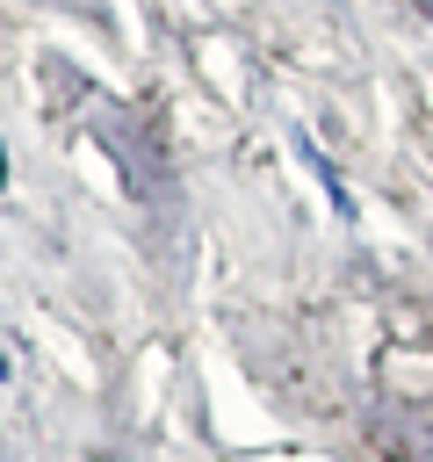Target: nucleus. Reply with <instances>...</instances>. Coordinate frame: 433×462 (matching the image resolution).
Instances as JSON below:
<instances>
[{"label": "nucleus", "mask_w": 433, "mask_h": 462, "mask_svg": "<svg viewBox=\"0 0 433 462\" xmlns=\"http://www.w3.org/2000/svg\"><path fill=\"white\" fill-rule=\"evenodd\" d=\"M0 180H7V152H0Z\"/></svg>", "instance_id": "f257e3e1"}, {"label": "nucleus", "mask_w": 433, "mask_h": 462, "mask_svg": "<svg viewBox=\"0 0 433 462\" xmlns=\"http://www.w3.org/2000/svg\"><path fill=\"white\" fill-rule=\"evenodd\" d=\"M0 375H7V346H0Z\"/></svg>", "instance_id": "f03ea898"}]
</instances>
